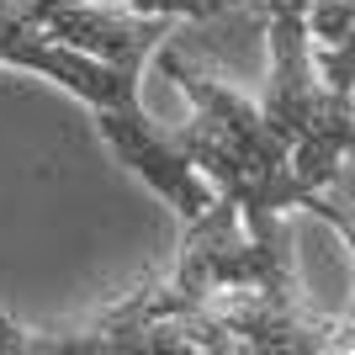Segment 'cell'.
Here are the masks:
<instances>
[{"mask_svg": "<svg viewBox=\"0 0 355 355\" xmlns=\"http://www.w3.org/2000/svg\"><path fill=\"white\" fill-rule=\"evenodd\" d=\"M69 16H74V0H0V64L37 69L69 96H80L96 112L112 154L144 186H154L180 218L207 212L218 186L202 180V170L180 154L175 138L148 122L144 101H138V74L148 59L96 53V48L69 43Z\"/></svg>", "mask_w": 355, "mask_h": 355, "instance_id": "1", "label": "cell"}, {"mask_svg": "<svg viewBox=\"0 0 355 355\" xmlns=\"http://www.w3.org/2000/svg\"><path fill=\"white\" fill-rule=\"evenodd\" d=\"M0 350L6 355H37V334L32 329H21V324H11V318H0Z\"/></svg>", "mask_w": 355, "mask_h": 355, "instance_id": "2", "label": "cell"}]
</instances>
